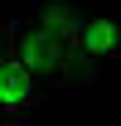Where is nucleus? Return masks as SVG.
<instances>
[{
  "label": "nucleus",
  "instance_id": "f257e3e1",
  "mask_svg": "<svg viewBox=\"0 0 121 126\" xmlns=\"http://www.w3.org/2000/svg\"><path fill=\"white\" fill-rule=\"evenodd\" d=\"M34 107H39V78L5 48L0 53V126L24 121Z\"/></svg>",
  "mask_w": 121,
  "mask_h": 126
},
{
  "label": "nucleus",
  "instance_id": "f03ea898",
  "mask_svg": "<svg viewBox=\"0 0 121 126\" xmlns=\"http://www.w3.org/2000/svg\"><path fill=\"white\" fill-rule=\"evenodd\" d=\"M10 53L29 68L34 78H53V73H63V63H68L63 39H58V34H48V29H19L15 44H10Z\"/></svg>",
  "mask_w": 121,
  "mask_h": 126
},
{
  "label": "nucleus",
  "instance_id": "7ed1b4c3",
  "mask_svg": "<svg viewBox=\"0 0 121 126\" xmlns=\"http://www.w3.org/2000/svg\"><path fill=\"white\" fill-rule=\"evenodd\" d=\"M77 48L87 58H121V19L111 15H92L77 29Z\"/></svg>",
  "mask_w": 121,
  "mask_h": 126
}]
</instances>
